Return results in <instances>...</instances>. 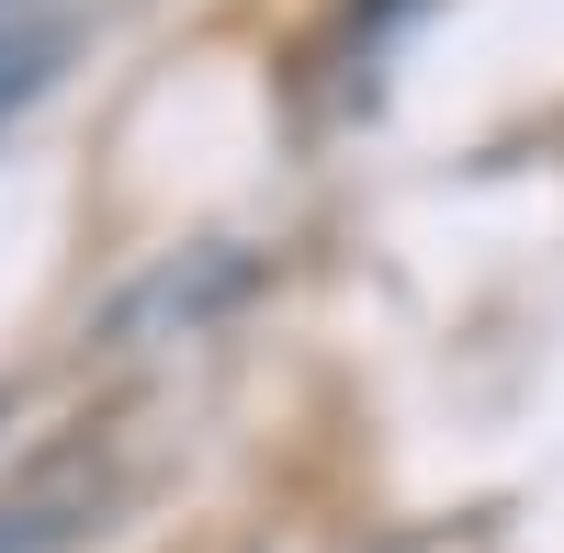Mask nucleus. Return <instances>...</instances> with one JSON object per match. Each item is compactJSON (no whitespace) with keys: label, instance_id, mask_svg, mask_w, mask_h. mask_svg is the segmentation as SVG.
<instances>
[{"label":"nucleus","instance_id":"nucleus-2","mask_svg":"<svg viewBox=\"0 0 564 553\" xmlns=\"http://www.w3.org/2000/svg\"><path fill=\"white\" fill-rule=\"evenodd\" d=\"M68 531H79L68 497H23V509H0V553H57Z\"/></svg>","mask_w":564,"mask_h":553},{"label":"nucleus","instance_id":"nucleus-1","mask_svg":"<svg viewBox=\"0 0 564 553\" xmlns=\"http://www.w3.org/2000/svg\"><path fill=\"white\" fill-rule=\"evenodd\" d=\"M57 45H68V34L45 23V12H12V23H0V124H12L45 79H57Z\"/></svg>","mask_w":564,"mask_h":553}]
</instances>
